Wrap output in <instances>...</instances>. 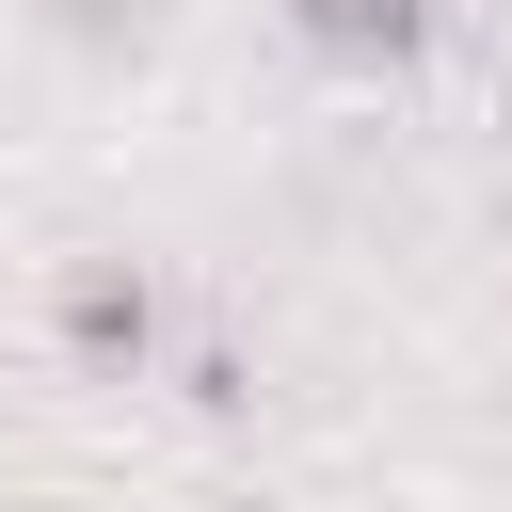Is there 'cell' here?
I'll return each instance as SVG.
<instances>
[{"mask_svg": "<svg viewBox=\"0 0 512 512\" xmlns=\"http://www.w3.org/2000/svg\"><path fill=\"white\" fill-rule=\"evenodd\" d=\"M48 336H64L80 368H112V384H128V368L160 352V272H144V256H64V288H48Z\"/></svg>", "mask_w": 512, "mask_h": 512, "instance_id": "obj_1", "label": "cell"}, {"mask_svg": "<svg viewBox=\"0 0 512 512\" xmlns=\"http://www.w3.org/2000/svg\"><path fill=\"white\" fill-rule=\"evenodd\" d=\"M432 16H448V0H288V32H304V48H336V64H416V48H432Z\"/></svg>", "mask_w": 512, "mask_h": 512, "instance_id": "obj_2", "label": "cell"}]
</instances>
